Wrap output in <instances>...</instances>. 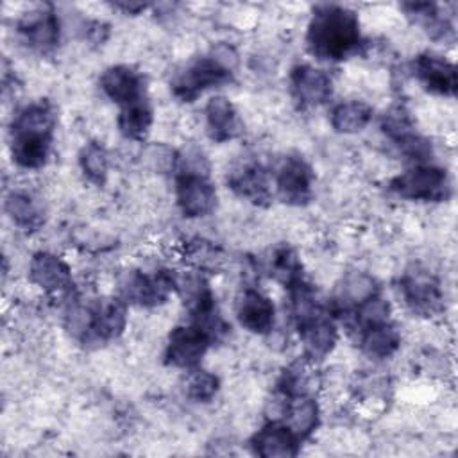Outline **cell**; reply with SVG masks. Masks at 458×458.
Returning <instances> with one entry per match:
<instances>
[{
	"label": "cell",
	"instance_id": "cell-23",
	"mask_svg": "<svg viewBox=\"0 0 458 458\" xmlns=\"http://www.w3.org/2000/svg\"><path fill=\"white\" fill-rule=\"evenodd\" d=\"M360 344L367 356L376 360H385V358H390L399 349L401 333L394 324L386 320L363 329Z\"/></svg>",
	"mask_w": 458,
	"mask_h": 458
},
{
	"label": "cell",
	"instance_id": "cell-36",
	"mask_svg": "<svg viewBox=\"0 0 458 458\" xmlns=\"http://www.w3.org/2000/svg\"><path fill=\"white\" fill-rule=\"evenodd\" d=\"M116 7H120V9L127 11V13H138V11L145 9L147 5H145V4H118Z\"/></svg>",
	"mask_w": 458,
	"mask_h": 458
},
{
	"label": "cell",
	"instance_id": "cell-35",
	"mask_svg": "<svg viewBox=\"0 0 458 458\" xmlns=\"http://www.w3.org/2000/svg\"><path fill=\"white\" fill-rule=\"evenodd\" d=\"M188 254H190V259H191L199 268L215 265L216 259H218L216 249H215L213 245H209V242H202V240L193 242Z\"/></svg>",
	"mask_w": 458,
	"mask_h": 458
},
{
	"label": "cell",
	"instance_id": "cell-6",
	"mask_svg": "<svg viewBox=\"0 0 458 458\" xmlns=\"http://www.w3.org/2000/svg\"><path fill=\"white\" fill-rule=\"evenodd\" d=\"M175 290L177 277L170 270H159L152 276L141 272H129L120 284L122 299L138 306L163 304Z\"/></svg>",
	"mask_w": 458,
	"mask_h": 458
},
{
	"label": "cell",
	"instance_id": "cell-13",
	"mask_svg": "<svg viewBox=\"0 0 458 458\" xmlns=\"http://www.w3.org/2000/svg\"><path fill=\"white\" fill-rule=\"evenodd\" d=\"M18 32L21 34L23 41L45 54L57 47L61 36L59 18L52 7H38L34 11L25 13L18 21Z\"/></svg>",
	"mask_w": 458,
	"mask_h": 458
},
{
	"label": "cell",
	"instance_id": "cell-31",
	"mask_svg": "<svg viewBox=\"0 0 458 458\" xmlns=\"http://www.w3.org/2000/svg\"><path fill=\"white\" fill-rule=\"evenodd\" d=\"M82 174L95 184H104L109 170V159L104 147L98 143H88L79 156Z\"/></svg>",
	"mask_w": 458,
	"mask_h": 458
},
{
	"label": "cell",
	"instance_id": "cell-33",
	"mask_svg": "<svg viewBox=\"0 0 458 458\" xmlns=\"http://www.w3.org/2000/svg\"><path fill=\"white\" fill-rule=\"evenodd\" d=\"M218 377L208 370H193L186 379V395L195 403H209L218 392Z\"/></svg>",
	"mask_w": 458,
	"mask_h": 458
},
{
	"label": "cell",
	"instance_id": "cell-34",
	"mask_svg": "<svg viewBox=\"0 0 458 458\" xmlns=\"http://www.w3.org/2000/svg\"><path fill=\"white\" fill-rule=\"evenodd\" d=\"M145 159L157 172H166L170 168L175 170L177 165V154L165 145H150L145 150Z\"/></svg>",
	"mask_w": 458,
	"mask_h": 458
},
{
	"label": "cell",
	"instance_id": "cell-12",
	"mask_svg": "<svg viewBox=\"0 0 458 458\" xmlns=\"http://www.w3.org/2000/svg\"><path fill=\"white\" fill-rule=\"evenodd\" d=\"M383 132L404 152L410 159L426 163L431 156V145L426 138L415 132L410 114L403 107L388 111L381 123Z\"/></svg>",
	"mask_w": 458,
	"mask_h": 458
},
{
	"label": "cell",
	"instance_id": "cell-15",
	"mask_svg": "<svg viewBox=\"0 0 458 458\" xmlns=\"http://www.w3.org/2000/svg\"><path fill=\"white\" fill-rule=\"evenodd\" d=\"M413 73L420 84L437 95L453 97L456 93V68L442 55L424 52L413 59Z\"/></svg>",
	"mask_w": 458,
	"mask_h": 458
},
{
	"label": "cell",
	"instance_id": "cell-24",
	"mask_svg": "<svg viewBox=\"0 0 458 458\" xmlns=\"http://www.w3.org/2000/svg\"><path fill=\"white\" fill-rule=\"evenodd\" d=\"M152 125V107L147 98L123 106L118 114V129L127 140L141 141Z\"/></svg>",
	"mask_w": 458,
	"mask_h": 458
},
{
	"label": "cell",
	"instance_id": "cell-7",
	"mask_svg": "<svg viewBox=\"0 0 458 458\" xmlns=\"http://www.w3.org/2000/svg\"><path fill=\"white\" fill-rule=\"evenodd\" d=\"M175 197L184 216L199 218L209 215L216 206V191L208 179V174L177 172Z\"/></svg>",
	"mask_w": 458,
	"mask_h": 458
},
{
	"label": "cell",
	"instance_id": "cell-11",
	"mask_svg": "<svg viewBox=\"0 0 458 458\" xmlns=\"http://www.w3.org/2000/svg\"><path fill=\"white\" fill-rule=\"evenodd\" d=\"M313 170L301 156L283 159L276 174V188L283 202L302 206L311 199Z\"/></svg>",
	"mask_w": 458,
	"mask_h": 458
},
{
	"label": "cell",
	"instance_id": "cell-5",
	"mask_svg": "<svg viewBox=\"0 0 458 458\" xmlns=\"http://www.w3.org/2000/svg\"><path fill=\"white\" fill-rule=\"evenodd\" d=\"M233 77V72L225 70L215 57L206 55L193 61L172 81L174 95L182 102L195 100L202 91L225 84Z\"/></svg>",
	"mask_w": 458,
	"mask_h": 458
},
{
	"label": "cell",
	"instance_id": "cell-20",
	"mask_svg": "<svg viewBox=\"0 0 458 458\" xmlns=\"http://www.w3.org/2000/svg\"><path fill=\"white\" fill-rule=\"evenodd\" d=\"M231 190L250 200L252 204H267L272 197L270 193V181L265 168L256 161H243L240 163L227 179Z\"/></svg>",
	"mask_w": 458,
	"mask_h": 458
},
{
	"label": "cell",
	"instance_id": "cell-4",
	"mask_svg": "<svg viewBox=\"0 0 458 458\" xmlns=\"http://www.w3.org/2000/svg\"><path fill=\"white\" fill-rule=\"evenodd\" d=\"M390 190L408 200L440 202L451 195L447 172L433 165H419L390 181Z\"/></svg>",
	"mask_w": 458,
	"mask_h": 458
},
{
	"label": "cell",
	"instance_id": "cell-16",
	"mask_svg": "<svg viewBox=\"0 0 458 458\" xmlns=\"http://www.w3.org/2000/svg\"><path fill=\"white\" fill-rule=\"evenodd\" d=\"M29 276L34 284L48 293H70L73 288V279L70 267L55 254L38 252L32 256L29 265Z\"/></svg>",
	"mask_w": 458,
	"mask_h": 458
},
{
	"label": "cell",
	"instance_id": "cell-1",
	"mask_svg": "<svg viewBox=\"0 0 458 458\" xmlns=\"http://www.w3.org/2000/svg\"><path fill=\"white\" fill-rule=\"evenodd\" d=\"M306 43L310 52L326 61H342L363 43L358 14L344 5L322 4L313 9Z\"/></svg>",
	"mask_w": 458,
	"mask_h": 458
},
{
	"label": "cell",
	"instance_id": "cell-21",
	"mask_svg": "<svg viewBox=\"0 0 458 458\" xmlns=\"http://www.w3.org/2000/svg\"><path fill=\"white\" fill-rule=\"evenodd\" d=\"M206 127L211 140L224 143L236 138L242 132V122L236 107L225 97H213L208 100L206 109Z\"/></svg>",
	"mask_w": 458,
	"mask_h": 458
},
{
	"label": "cell",
	"instance_id": "cell-28",
	"mask_svg": "<svg viewBox=\"0 0 458 458\" xmlns=\"http://www.w3.org/2000/svg\"><path fill=\"white\" fill-rule=\"evenodd\" d=\"M313 361L302 358L293 361L290 367L284 369L279 379V392L283 397H297V395H310L313 385Z\"/></svg>",
	"mask_w": 458,
	"mask_h": 458
},
{
	"label": "cell",
	"instance_id": "cell-10",
	"mask_svg": "<svg viewBox=\"0 0 458 458\" xmlns=\"http://www.w3.org/2000/svg\"><path fill=\"white\" fill-rule=\"evenodd\" d=\"M401 292L406 304L422 315L435 313L442 304L438 279L426 268L413 265L401 279Z\"/></svg>",
	"mask_w": 458,
	"mask_h": 458
},
{
	"label": "cell",
	"instance_id": "cell-30",
	"mask_svg": "<svg viewBox=\"0 0 458 458\" xmlns=\"http://www.w3.org/2000/svg\"><path fill=\"white\" fill-rule=\"evenodd\" d=\"M301 270H302V265L297 254L290 247H281L274 252V258L270 261V272L279 283L290 288L292 284L302 279Z\"/></svg>",
	"mask_w": 458,
	"mask_h": 458
},
{
	"label": "cell",
	"instance_id": "cell-9",
	"mask_svg": "<svg viewBox=\"0 0 458 458\" xmlns=\"http://www.w3.org/2000/svg\"><path fill=\"white\" fill-rule=\"evenodd\" d=\"M295 327L304 347V358L313 363L324 360L336 345L338 331L333 318L324 308L295 322Z\"/></svg>",
	"mask_w": 458,
	"mask_h": 458
},
{
	"label": "cell",
	"instance_id": "cell-18",
	"mask_svg": "<svg viewBox=\"0 0 458 458\" xmlns=\"http://www.w3.org/2000/svg\"><path fill=\"white\" fill-rule=\"evenodd\" d=\"M100 88L113 102H116L122 107L141 98H147L143 77L125 64L107 68L100 75Z\"/></svg>",
	"mask_w": 458,
	"mask_h": 458
},
{
	"label": "cell",
	"instance_id": "cell-14",
	"mask_svg": "<svg viewBox=\"0 0 458 458\" xmlns=\"http://www.w3.org/2000/svg\"><path fill=\"white\" fill-rule=\"evenodd\" d=\"M290 89L301 107H317L329 100L333 84L322 70L310 64H297L290 72Z\"/></svg>",
	"mask_w": 458,
	"mask_h": 458
},
{
	"label": "cell",
	"instance_id": "cell-19",
	"mask_svg": "<svg viewBox=\"0 0 458 458\" xmlns=\"http://www.w3.org/2000/svg\"><path fill=\"white\" fill-rule=\"evenodd\" d=\"M236 317L242 327L256 335H267L274 327L276 308L270 297L259 290L247 288L236 306Z\"/></svg>",
	"mask_w": 458,
	"mask_h": 458
},
{
	"label": "cell",
	"instance_id": "cell-32",
	"mask_svg": "<svg viewBox=\"0 0 458 458\" xmlns=\"http://www.w3.org/2000/svg\"><path fill=\"white\" fill-rule=\"evenodd\" d=\"M388 315H390V304L385 299H381L377 293L365 299L354 308V320L361 331L370 326L386 322Z\"/></svg>",
	"mask_w": 458,
	"mask_h": 458
},
{
	"label": "cell",
	"instance_id": "cell-2",
	"mask_svg": "<svg viewBox=\"0 0 458 458\" xmlns=\"http://www.w3.org/2000/svg\"><path fill=\"white\" fill-rule=\"evenodd\" d=\"M55 127L54 107L47 100L25 106L11 125V156L21 168H41L50 152Z\"/></svg>",
	"mask_w": 458,
	"mask_h": 458
},
{
	"label": "cell",
	"instance_id": "cell-3",
	"mask_svg": "<svg viewBox=\"0 0 458 458\" xmlns=\"http://www.w3.org/2000/svg\"><path fill=\"white\" fill-rule=\"evenodd\" d=\"M127 324V302L118 297L91 304L73 302L66 311L68 331L82 342H107L120 336Z\"/></svg>",
	"mask_w": 458,
	"mask_h": 458
},
{
	"label": "cell",
	"instance_id": "cell-17",
	"mask_svg": "<svg viewBox=\"0 0 458 458\" xmlns=\"http://www.w3.org/2000/svg\"><path fill=\"white\" fill-rule=\"evenodd\" d=\"M250 444L261 458H293L301 440L283 420H272L252 437Z\"/></svg>",
	"mask_w": 458,
	"mask_h": 458
},
{
	"label": "cell",
	"instance_id": "cell-26",
	"mask_svg": "<svg viewBox=\"0 0 458 458\" xmlns=\"http://www.w3.org/2000/svg\"><path fill=\"white\" fill-rule=\"evenodd\" d=\"M372 120V107L361 100H349L338 104L331 111V125L344 134H356L363 131Z\"/></svg>",
	"mask_w": 458,
	"mask_h": 458
},
{
	"label": "cell",
	"instance_id": "cell-27",
	"mask_svg": "<svg viewBox=\"0 0 458 458\" xmlns=\"http://www.w3.org/2000/svg\"><path fill=\"white\" fill-rule=\"evenodd\" d=\"M376 293H377V286L370 276H367L363 272H352L342 279V284L338 286L336 302L344 310L345 308L354 310L360 302H363L365 299H369Z\"/></svg>",
	"mask_w": 458,
	"mask_h": 458
},
{
	"label": "cell",
	"instance_id": "cell-22",
	"mask_svg": "<svg viewBox=\"0 0 458 458\" xmlns=\"http://www.w3.org/2000/svg\"><path fill=\"white\" fill-rule=\"evenodd\" d=\"M284 424L297 435L299 440L308 438L315 428L318 426V404L311 395H297V397H284Z\"/></svg>",
	"mask_w": 458,
	"mask_h": 458
},
{
	"label": "cell",
	"instance_id": "cell-8",
	"mask_svg": "<svg viewBox=\"0 0 458 458\" xmlns=\"http://www.w3.org/2000/svg\"><path fill=\"white\" fill-rule=\"evenodd\" d=\"M213 338L195 324L177 326L168 336L165 361L179 369H195L204 358Z\"/></svg>",
	"mask_w": 458,
	"mask_h": 458
},
{
	"label": "cell",
	"instance_id": "cell-25",
	"mask_svg": "<svg viewBox=\"0 0 458 458\" xmlns=\"http://www.w3.org/2000/svg\"><path fill=\"white\" fill-rule=\"evenodd\" d=\"M403 9L410 18H413L417 23L424 27L429 38L433 39H447L453 36V23L438 13L435 4L428 2H410L403 4Z\"/></svg>",
	"mask_w": 458,
	"mask_h": 458
},
{
	"label": "cell",
	"instance_id": "cell-29",
	"mask_svg": "<svg viewBox=\"0 0 458 458\" xmlns=\"http://www.w3.org/2000/svg\"><path fill=\"white\" fill-rule=\"evenodd\" d=\"M5 211L18 227L27 231L39 227L43 222L41 209L25 191H13L5 200Z\"/></svg>",
	"mask_w": 458,
	"mask_h": 458
}]
</instances>
